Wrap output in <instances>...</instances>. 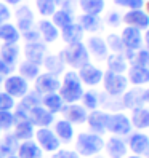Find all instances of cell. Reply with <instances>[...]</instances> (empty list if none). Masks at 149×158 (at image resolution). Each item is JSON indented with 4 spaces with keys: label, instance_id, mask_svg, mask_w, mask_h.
<instances>
[{
    "label": "cell",
    "instance_id": "cell-1",
    "mask_svg": "<svg viewBox=\"0 0 149 158\" xmlns=\"http://www.w3.org/2000/svg\"><path fill=\"white\" fill-rule=\"evenodd\" d=\"M58 94L61 96V99L66 104H74V102L80 101V98L83 94V86H82V81L77 75V72L69 70L64 73L63 81L58 89Z\"/></svg>",
    "mask_w": 149,
    "mask_h": 158
},
{
    "label": "cell",
    "instance_id": "cell-2",
    "mask_svg": "<svg viewBox=\"0 0 149 158\" xmlns=\"http://www.w3.org/2000/svg\"><path fill=\"white\" fill-rule=\"evenodd\" d=\"M61 59L64 61V64L71 66L72 69H80L82 66L90 62V54L85 43L77 42V43H71L59 53Z\"/></svg>",
    "mask_w": 149,
    "mask_h": 158
},
{
    "label": "cell",
    "instance_id": "cell-3",
    "mask_svg": "<svg viewBox=\"0 0 149 158\" xmlns=\"http://www.w3.org/2000/svg\"><path fill=\"white\" fill-rule=\"evenodd\" d=\"M104 148L103 136L95 133H80L76 141V152L80 156H95Z\"/></svg>",
    "mask_w": 149,
    "mask_h": 158
},
{
    "label": "cell",
    "instance_id": "cell-4",
    "mask_svg": "<svg viewBox=\"0 0 149 158\" xmlns=\"http://www.w3.org/2000/svg\"><path fill=\"white\" fill-rule=\"evenodd\" d=\"M101 81H103L104 91L112 98L122 96L128 88V80H127V77L124 75V73H114V72L106 70L103 73V80Z\"/></svg>",
    "mask_w": 149,
    "mask_h": 158
},
{
    "label": "cell",
    "instance_id": "cell-5",
    "mask_svg": "<svg viewBox=\"0 0 149 158\" xmlns=\"http://www.w3.org/2000/svg\"><path fill=\"white\" fill-rule=\"evenodd\" d=\"M132 122L125 114H109L107 115V122H106V131H109L111 134L114 136H128L132 133Z\"/></svg>",
    "mask_w": 149,
    "mask_h": 158
},
{
    "label": "cell",
    "instance_id": "cell-6",
    "mask_svg": "<svg viewBox=\"0 0 149 158\" xmlns=\"http://www.w3.org/2000/svg\"><path fill=\"white\" fill-rule=\"evenodd\" d=\"M3 88L7 94H10L13 99H21L29 93V81L21 75H8L3 80Z\"/></svg>",
    "mask_w": 149,
    "mask_h": 158
},
{
    "label": "cell",
    "instance_id": "cell-7",
    "mask_svg": "<svg viewBox=\"0 0 149 158\" xmlns=\"http://www.w3.org/2000/svg\"><path fill=\"white\" fill-rule=\"evenodd\" d=\"M34 136H35L37 145H39L43 152H56L61 147L59 139L56 137V134H55L50 128H39L34 133Z\"/></svg>",
    "mask_w": 149,
    "mask_h": 158
},
{
    "label": "cell",
    "instance_id": "cell-8",
    "mask_svg": "<svg viewBox=\"0 0 149 158\" xmlns=\"http://www.w3.org/2000/svg\"><path fill=\"white\" fill-rule=\"evenodd\" d=\"M59 85H61V80L56 75H51V73L45 72V73H39L37 75L34 88H35L37 94L43 96V94H50V93H58Z\"/></svg>",
    "mask_w": 149,
    "mask_h": 158
},
{
    "label": "cell",
    "instance_id": "cell-9",
    "mask_svg": "<svg viewBox=\"0 0 149 158\" xmlns=\"http://www.w3.org/2000/svg\"><path fill=\"white\" fill-rule=\"evenodd\" d=\"M27 118H29V122L34 126H39V128H48L50 125L55 123V114L46 110L42 104L32 107L27 112Z\"/></svg>",
    "mask_w": 149,
    "mask_h": 158
},
{
    "label": "cell",
    "instance_id": "cell-10",
    "mask_svg": "<svg viewBox=\"0 0 149 158\" xmlns=\"http://www.w3.org/2000/svg\"><path fill=\"white\" fill-rule=\"evenodd\" d=\"M61 114H63L64 120L69 122L71 125H82V123H85L87 122V115H88L87 109L83 106H79L77 102L63 106Z\"/></svg>",
    "mask_w": 149,
    "mask_h": 158
},
{
    "label": "cell",
    "instance_id": "cell-11",
    "mask_svg": "<svg viewBox=\"0 0 149 158\" xmlns=\"http://www.w3.org/2000/svg\"><path fill=\"white\" fill-rule=\"evenodd\" d=\"M103 70H101L99 67L93 66V64H85V66H82L77 72V75L82 81V85H87V86H96L101 83V80H103Z\"/></svg>",
    "mask_w": 149,
    "mask_h": 158
},
{
    "label": "cell",
    "instance_id": "cell-12",
    "mask_svg": "<svg viewBox=\"0 0 149 158\" xmlns=\"http://www.w3.org/2000/svg\"><path fill=\"white\" fill-rule=\"evenodd\" d=\"M122 21L130 26V27H135L138 31H147L149 29V16L147 13H144L141 8L138 10H130L124 15Z\"/></svg>",
    "mask_w": 149,
    "mask_h": 158
},
{
    "label": "cell",
    "instance_id": "cell-13",
    "mask_svg": "<svg viewBox=\"0 0 149 158\" xmlns=\"http://www.w3.org/2000/svg\"><path fill=\"white\" fill-rule=\"evenodd\" d=\"M107 115L106 112H103V110H91V112L87 115V125L90 128V133H95V134H99L103 136L106 133V122H107Z\"/></svg>",
    "mask_w": 149,
    "mask_h": 158
},
{
    "label": "cell",
    "instance_id": "cell-14",
    "mask_svg": "<svg viewBox=\"0 0 149 158\" xmlns=\"http://www.w3.org/2000/svg\"><path fill=\"white\" fill-rule=\"evenodd\" d=\"M87 50H88V54H91L95 59L98 61H104L109 54V50H107V45H106V40L101 39L98 35H91L87 39Z\"/></svg>",
    "mask_w": 149,
    "mask_h": 158
},
{
    "label": "cell",
    "instance_id": "cell-15",
    "mask_svg": "<svg viewBox=\"0 0 149 158\" xmlns=\"http://www.w3.org/2000/svg\"><path fill=\"white\" fill-rule=\"evenodd\" d=\"M120 39H122V43H124V46H125V50L138 51V50L143 46V35H141V31L135 29V27L127 26L125 29L122 31Z\"/></svg>",
    "mask_w": 149,
    "mask_h": 158
},
{
    "label": "cell",
    "instance_id": "cell-16",
    "mask_svg": "<svg viewBox=\"0 0 149 158\" xmlns=\"http://www.w3.org/2000/svg\"><path fill=\"white\" fill-rule=\"evenodd\" d=\"M45 51H46V46L42 42L26 43V46H24L26 61L34 62V64H37V66H42V62L45 59Z\"/></svg>",
    "mask_w": 149,
    "mask_h": 158
},
{
    "label": "cell",
    "instance_id": "cell-17",
    "mask_svg": "<svg viewBox=\"0 0 149 158\" xmlns=\"http://www.w3.org/2000/svg\"><path fill=\"white\" fill-rule=\"evenodd\" d=\"M128 147L135 155H146L149 152V136L143 133L128 134Z\"/></svg>",
    "mask_w": 149,
    "mask_h": 158
},
{
    "label": "cell",
    "instance_id": "cell-18",
    "mask_svg": "<svg viewBox=\"0 0 149 158\" xmlns=\"http://www.w3.org/2000/svg\"><path fill=\"white\" fill-rule=\"evenodd\" d=\"M34 26V13L27 5H21L16 10V27L20 32H26Z\"/></svg>",
    "mask_w": 149,
    "mask_h": 158
},
{
    "label": "cell",
    "instance_id": "cell-19",
    "mask_svg": "<svg viewBox=\"0 0 149 158\" xmlns=\"http://www.w3.org/2000/svg\"><path fill=\"white\" fill-rule=\"evenodd\" d=\"M104 147H106L109 158H125V155H127V144L119 136L109 137L107 142H104Z\"/></svg>",
    "mask_w": 149,
    "mask_h": 158
},
{
    "label": "cell",
    "instance_id": "cell-20",
    "mask_svg": "<svg viewBox=\"0 0 149 158\" xmlns=\"http://www.w3.org/2000/svg\"><path fill=\"white\" fill-rule=\"evenodd\" d=\"M128 70V77L127 80L135 86H141L149 83V67H141V66H135L132 64V67L127 69Z\"/></svg>",
    "mask_w": 149,
    "mask_h": 158
},
{
    "label": "cell",
    "instance_id": "cell-21",
    "mask_svg": "<svg viewBox=\"0 0 149 158\" xmlns=\"http://www.w3.org/2000/svg\"><path fill=\"white\" fill-rule=\"evenodd\" d=\"M37 31H39L40 39L45 43H53V42H56L58 37H59L58 27L55 26L51 21H48V19H40L39 21V29Z\"/></svg>",
    "mask_w": 149,
    "mask_h": 158
},
{
    "label": "cell",
    "instance_id": "cell-22",
    "mask_svg": "<svg viewBox=\"0 0 149 158\" xmlns=\"http://www.w3.org/2000/svg\"><path fill=\"white\" fill-rule=\"evenodd\" d=\"M16 155L20 158H42L43 152H42V148L37 145L35 141L29 139V141H23L18 145Z\"/></svg>",
    "mask_w": 149,
    "mask_h": 158
},
{
    "label": "cell",
    "instance_id": "cell-23",
    "mask_svg": "<svg viewBox=\"0 0 149 158\" xmlns=\"http://www.w3.org/2000/svg\"><path fill=\"white\" fill-rule=\"evenodd\" d=\"M34 133H35V129H34V125L29 122V118H26V120H16L15 122V133L13 136L18 139V141H29V139L34 137Z\"/></svg>",
    "mask_w": 149,
    "mask_h": 158
},
{
    "label": "cell",
    "instance_id": "cell-24",
    "mask_svg": "<svg viewBox=\"0 0 149 158\" xmlns=\"http://www.w3.org/2000/svg\"><path fill=\"white\" fill-rule=\"evenodd\" d=\"M55 134H56V137L59 139V142L63 144H69L72 139H74V126L66 122V120H56L55 122Z\"/></svg>",
    "mask_w": 149,
    "mask_h": 158
},
{
    "label": "cell",
    "instance_id": "cell-25",
    "mask_svg": "<svg viewBox=\"0 0 149 158\" xmlns=\"http://www.w3.org/2000/svg\"><path fill=\"white\" fill-rule=\"evenodd\" d=\"M132 126L136 129H147L149 128V109L139 106L132 109Z\"/></svg>",
    "mask_w": 149,
    "mask_h": 158
},
{
    "label": "cell",
    "instance_id": "cell-26",
    "mask_svg": "<svg viewBox=\"0 0 149 158\" xmlns=\"http://www.w3.org/2000/svg\"><path fill=\"white\" fill-rule=\"evenodd\" d=\"M20 58V46L18 43H5L0 46V59L8 66H15Z\"/></svg>",
    "mask_w": 149,
    "mask_h": 158
},
{
    "label": "cell",
    "instance_id": "cell-27",
    "mask_svg": "<svg viewBox=\"0 0 149 158\" xmlns=\"http://www.w3.org/2000/svg\"><path fill=\"white\" fill-rule=\"evenodd\" d=\"M61 39L64 40V43H68V45L82 42V39H83V29H82L79 24L72 23L68 27L61 29Z\"/></svg>",
    "mask_w": 149,
    "mask_h": 158
},
{
    "label": "cell",
    "instance_id": "cell-28",
    "mask_svg": "<svg viewBox=\"0 0 149 158\" xmlns=\"http://www.w3.org/2000/svg\"><path fill=\"white\" fill-rule=\"evenodd\" d=\"M106 62H107V70L114 73H124L128 69V61L125 59L124 54H117V53L107 54Z\"/></svg>",
    "mask_w": 149,
    "mask_h": 158
},
{
    "label": "cell",
    "instance_id": "cell-29",
    "mask_svg": "<svg viewBox=\"0 0 149 158\" xmlns=\"http://www.w3.org/2000/svg\"><path fill=\"white\" fill-rule=\"evenodd\" d=\"M143 91L139 88H133L132 91H125L124 93V99H122V106L125 109H135L144 104L143 101Z\"/></svg>",
    "mask_w": 149,
    "mask_h": 158
},
{
    "label": "cell",
    "instance_id": "cell-30",
    "mask_svg": "<svg viewBox=\"0 0 149 158\" xmlns=\"http://www.w3.org/2000/svg\"><path fill=\"white\" fill-rule=\"evenodd\" d=\"M20 39H21V34L16 26H13L10 23L0 24V40L3 43H18Z\"/></svg>",
    "mask_w": 149,
    "mask_h": 158
},
{
    "label": "cell",
    "instance_id": "cell-31",
    "mask_svg": "<svg viewBox=\"0 0 149 158\" xmlns=\"http://www.w3.org/2000/svg\"><path fill=\"white\" fill-rule=\"evenodd\" d=\"M43 66H45V69H46V72L48 73H51V75H59V73H63L64 72V61L61 59V56L59 54H50V56H45V59H43Z\"/></svg>",
    "mask_w": 149,
    "mask_h": 158
},
{
    "label": "cell",
    "instance_id": "cell-32",
    "mask_svg": "<svg viewBox=\"0 0 149 158\" xmlns=\"http://www.w3.org/2000/svg\"><path fill=\"white\" fill-rule=\"evenodd\" d=\"M40 104L46 110H50L51 114H58V112H61V109L64 106V101L61 99V96L58 93H50V94H43Z\"/></svg>",
    "mask_w": 149,
    "mask_h": 158
},
{
    "label": "cell",
    "instance_id": "cell-33",
    "mask_svg": "<svg viewBox=\"0 0 149 158\" xmlns=\"http://www.w3.org/2000/svg\"><path fill=\"white\" fill-rule=\"evenodd\" d=\"M18 139L13 134H7L3 139H0V158H7L15 155L18 150Z\"/></svg>",
    "mask_w": 149,
    "mask_h": 158
},
{
    "label": "cell",
    "instance_id": "cell-34",
    "mask_svg": "<svg viewBox=\"0 0 149 158\" xmlns=\"http://www.w3.org/2000/svg\"><path fill=\"white\" fill-rule=\"evenodd\" d=\"M79 26L83 29V32H98L101 31V19L95 15H87L83 13L79 18Z\"/></svg>",
    "mask_w": 149,
    "mask_h": 158
},
{
    "label": "cell",
    "instance_id": "cell-35",
    "mask_svg": "<svg viewBox=\"0 0 149 158\" xmlns=\"http://www.w3.org/2000/svg\"><path fill=\"white\" fill-rule=\"evenodd\" d=\"M39 73H40V66H37V64L29 62V61H23L20 64V75L24 80H27V81L35 80Z\"/></svg>",
    "mask_w": 149,
    "mask_h": 158
},
{
    "label": "cell",
    "instance_id": "cell-36",
    "mask_svg": "<svg viewBox=\"0 0 149 158\" xmlns=\"http://www.w3.org/2000/svg\"><path fill=\"white\" fill-rule=\"evenodd\" d=\"M80 8L87 15H95L98 16L104 10V0H79Z\"/></svg>",
    "mask_w": 149,
    "mask_h": 158
},
{
    "label": "cell",
    "instance_id": "cell-37",
    "mask_svg": "<svg viewBox=\"0 0 149 158\" xmlns=\"http://www.w3.org/2000/svg\"><path fill=\"white\" fill-rule=\"evenodd\" d=\"M51 18H53L51 23L56 26L58 29H64V27H68L69 24L74 23V18H72L71 11H68V10H56L51 15Z\"/></svg>",
    "mask_w": 149,
    "mask_h": 158
},
{
    "label": "cell",
    "instance_id": "cell-38",
    "mask_svg": "<svg viewBox=\"0 0 149 158\" xmlns=\"http://www.w3.org/2000/svg\"><path fill=\"white\" fill-rule=\"evenodd\" d=\"M106 45H107V50H111L112 53L124 54L125 51V46L122 43V39L119 37V34H109L106 39Z\"/></svg>",
    "mask_w": 149,
    "mask_h": 158
},
{
    "label": "cell",
    "instance_id": "cell-39",
    "mask_svg": "<svg viewBox=\"0 0 149 158\" xmlns=\"http://www.w3.org/2000/svg\"><path fill=\"white\" fill-rule=\"evenodd\" d=\"M23 101L18 104V107H21V109H24L26 112H29V110L32 109V107H35V106H39L40 102H42V98L37 94V93L34 91V93H27V94L24 96V98H21Z\"/></svg>",
    "mask_w": 149,
    "mask_h": 158
},
{
    "label": "cell",
    "instance_id": "cell-40",
    "mask_svg": "<svg viewBox=\"0 0 149 158\" xmlns=\"http://www.w3.org/2000/svg\"><path fill=\"white\" fill-rule=\"evenodd\" d=\"M37 10L42 16H51L56 11V0H35Z\"/></svg>",
    "mask_w": 149,
    "mask_h": 158
},
{
    "label": "cell",
    "instance_id": "cell-41",
    "mask_svg": "<svg viewBox=\"0 0 149 158\" xmlns=\"http://www.w3.org/2000/svg\"><path fill=\"white\" fill-rule=\"evenodd\" d=\"M80 99H82V104H83L85 109L95 110L99 106V96H98V93H95V91H83V94H82Z\"/></svg>",
    "mask_w": 149,
    "mask_h": 158
},
{
    "label": "cell",
    "instance_id": "cell-42",
    "mask_svg": "<svg viewBox=\"0 0 149 158\" xmlns=\"http://www.w3.org/2000/svg\"><path fill=\"white\" fill-rule=\"evenodd\" d=\"M15 126V115L11 110H2L0 112V129L8 131Z\"/></svg>",
    "mask_w": 149,
    "mask_h": 158
},
{
    "label": "cell",
    "instance_id": "cell-43",
    "mask_svg": "<svg viewBox=\"0 0 149 158\" xmlns=\"http://www.w3.org/2000/svg\"><path fill=\"white\" fill-rule=\"evenodd\" d=\"M132 64L141 66V67H149V50L139 48L138 51H135L133 58H132Z\"/></svg>",
    "mask_w": 149,
    "mask_h": 158
},
{
    "label": "cell",
    "instance_id": "cell-44",
    "mask_svg": "<svg viewBox=\"0 0 149 158\" xmlns=\"http://www.w3.org/2000/svg\"><path fill=\"white\" fill-rule=\"evenodd\" d=\"M15 106H16L15 99L10 94H7L5 91H0V112L2 110H11L15 109Z\"/></svg>",
    "mask_w": 149,
    "mask_h": 158
},
{
    "label": "cell",
    "instance_id": "cell-45",
    "mask_svg": "<svg viewBox=\"0 0 149 158\" xmlns=\"http://www.w3.org/2000/svg\"><path fill=\"white\" fill-rule=\"evenodd\" d=\"M117 6H125L128 10H138L144 5V0H114Z\"/></svg>",
    "mask_w": 149,
    "mask_h": 158
},
{
    "label": "cell",
    "instance_id": "cell-46",
    "mask_svg": "<svg viewBox=\"0 0 149 158\" xmlns=\"http://www.w3.org/2000/svg\"><path fill=\"white\" fill-rule=\"evenodd\" d=\"M51 158H80V155L76 150H66V148H58L56 152H53Z\"/></svg>",
    "mask_w": 149,
    "mask_h": 158
},
{
    "label": "cell",
    "instance_id": "cell-47",
    "mask_svg": "<svg viewBox=\"0 0 149 158\" xmlns=\"http://www.w3.org/2000/svg\"><path fill=\"white\" fill-rule=\"evenodd\" d=\"M23 39L26 40V43H34V42H40L42 40L39 31H34V29H29V31L23 32Z\"/></svg>",
    "mask_w": 149,
    "mask_h": 158
},
{
    "label": "cell",
    "instance_id": "cell-48",
    "mask_svg": "<svg viewBox=\"0 0 149 158\" xmlns=\"http://www.w3.org/2000/svg\"><path fill=\"white\" fill-rule=\"evenodd\" d=\"M10 18H11V11H10V8L7 6V3L0 2V24L8 23V21H10Z\"/></svg>",
    "mask_w": 149,
    "mask_h": 158
},
{
    "label": "cell",
    "instance_id": "cell-49",
    "mask_svg": "<svg viewBox=\"0 0 149 158\" xmlns=\"http://www.w3.org/2000/svg\"><path fill=\"white\" fill-rule=\"evenodd\" d=\"M120 21H122V19H120V16H119V13L117 11H111L109 15H107V24L111 26V27H117L119 24H120Z\"/></svg>",
    "mask_w": 149,
    "mask_h": 158
},
{
    "label": "cell",
    "instance_id": "cell-50",
    "mask_svg": "<svg viewBox=\"0 0 149 158\" xmlns=\"http://www.w3.org/2000/svg\"><path fill=\"white\" fill-rule=\"evenodd\" d=\"M11 72H13V67L8 66V64H5L2 59H0V75L8 77V75H11Z\"/></svg>",
    "mask_w": 149,
    "mask_h": 158
},
{
    "label": "cell",
    "instance_id": "cell-51",
    "mask_svg": "<svg viewBox=\"0 0 149 158\" xmlns=\"http://www.w3.org/2000/svg\"><path fill=\"white\" fill-rule=\"evenodd\" d=\"M23 2V0H3V3L7 5H20Z\"/></svg>",
    "mask_w": 149,
    "mask_h": 158
},
{
    "label": "cell",
    "instance_id": "cell-52",
    "mask_svg": "<svg viewBox=\"0 0 149 158\" xmlns=\"http://www.w3.org/2000/svg\"><path fill=\"white\" fill-rule=\"evenodd\" d=\"M144 43H146V50H149V29L144 34Z\"/></svg>",
    "mask_w": 149,
    "mask_h": 158
},
{
    "label": "cell",
    "instance_id": "cell-53",
    "mask_svg": "<svg viewBox=\"0 0 149 158\" xmlns=\"http://www.w3.org/2000/svg\"><path fill=\"white\" fill-rule=\"evenodd\" d=\"M143 101L144 102H149V88L143 91Z\"/></svg>",
    "mask_w": 149,
    "mask_h": 158
},
{
    "label": "cell",
    "instance_id": "cell-54",
    "mask_svg": "<svg viewBox=\"0 0 149 158\" xmlns=\"http://www.w3.org/2000/svg\"><path fill=\"white\" fill-rule=\"evenodd\" d=\"M144 6H146V13H147V16H149V0L146 2V5H144Z\"/></svg>",
    "mask_w": 149,
    "mask_h": 158
},
{
    "label": "cell",
    "instance_id": "cell-55",
    "mask_svg": "<svg viewBox=\"0 0 149 158\" xmlns=\"http://www.w3.org/2000/svg\"><path fill=\"white\" fill-rule=\"evenodd\" d=\"M127 158H143L141 155H132V156H127Z\"/></svg>",
    "mask_w": 149,
    "mask_h": 158
},
{
    "label": "cell",
    "instance_id": "cell-56",
    "mask_svg": "<svg viewBox=\"0 0 149 158\" xmlns=\"http://www.w3.org/2000/svg\"><path fill=\"white\" fill-rule=\"evenodd\" d=\"M7 158H20V156H18V155L15 153V155H10V156H7Z\"/></svg>",
    "mask_w": 149,
    "mask_h": 158
},
{
    "label": "cell",
    "instance_id": "cell-57",
    "mask_svg": "<svg viewBox=\"0 0 149 158\" xmlns=\"http://www.w3.org/2000/svg\"><path fill=\"white\" fill-rule=\"evenodd\" d=\"M2 83H3V77H2V75H0V85H2Z\"/></svg>",
    "mask_w": 149,
    "mask_h": 158
},
{
    "label": "cell",
    "instance_id": "cell-58",
    "mask_svg": "<svg viewBox=\"0 0 149 158\" xmlns=\"http://www.w3.org/2000/svg\"><path fill=\"white\" fill-rule=\"evenodd\" d=\"M146 155H147V158H149V152H147V153H146Z\"/></svg>",
    "mask_w": 149,
    "mask_h": 158
},
{
    "label": "cell",
    "instance_id": "cell-59",
    "mask_svg": "<svg viewBox=\"0 0 149 158\" xmlns=\"http://www.w3.org/2000/svg\"><path fill=\"white\" fill-rule=\"evenodd\" d=\"M0 134H2V129H0Z\"/></svg>",
    "mask_w": 149,
    "mask_h": 158
},
{
    "label": "cell",
    "instance_id": "cell-60",
    "mask_svg": "<svg viewBox=\"0 0 149 158\" xmlns=\"http://www.w3.org/2000/svg\"><path fill=\"white\" fill-rule=\"evenodd\" d=\"M98 158H101V156H98Z\"/></svg>",
    "mask_w": 149,
    "mask_h": 158
}]
</instances>
